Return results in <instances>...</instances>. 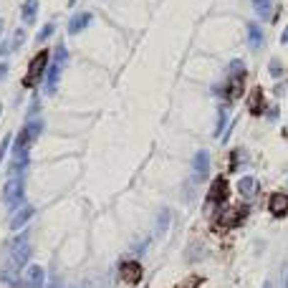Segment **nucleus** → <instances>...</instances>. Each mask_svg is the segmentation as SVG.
Wrapping results in <instances>:
<instances>
[{
	"instance_id": "nucleus-18",
	"label": "nucleus",
	"mask_w": 288,
	"mask_h": 288,
	"mask_svg": "<svg viewBox=\"0 0 288 288\" xmlns=\"http://www.w3.org/2000/svg\"><path fill=\"white\" fill-rule=\"evenodd\" d=\"M248 106H250V111H263V91L261 89H255L253 91V96H250V101H248Z\"/></svg>"
},
{
	"instance_id": "nucleus-35",
	"label": "nucleus",
	"mask_w": 288,
	"mask_h": 288,
	"mask_svg": "<svg viewBox=\"0 0 288 288\" xmlns=\"http://www.w3.org/2000/svg\"><path fill=\"white\" fill-rule=\"evenodd\" d=\"M283 288H288V270H286V283H283Z\"/></svg>"
},
{
	"instance_id": "nucleus-28",
	"label": "nucleus",
	"mask_w": 288,
	"mask_h": 288,
	"mask_svg": "<svg viewBox=\"0 0 288 288\" xmlns=\"http://www.w3.org/2000/svg\"><path fill=\"white\" fill-rule=\"evenodd\" d=\"M10 136H5L3 142H0V164H3V159H5V155H8V147H10Z\"/></svg>"
},
{
	"instance_id": "nucleus-34",
	"label": "nucleus",
	"mask_w": 288,
	"mask_h": 288,
	"mask_svg": "<svg viewBox=\"0 0 288 288\" xmlns=\"http://www.w3.org/2000/svg\"><path fill=\"white\" fill-rule=\"evenodd\" d=\"M263 288H273V283H270V281H266V283H263Z\"/></svg>"
},
{
	"instance_id": "nucleus-37",
	"label": "nucleus",
	"mask_w": 288,
	"mask_h": 288,
	"mask_svg": "<svg viewBox=\"0 0 288 288\" xmlns=\"http://www.w3.org/2000/svg\"><path fill=\"white\" fill-rule=\"evenodd\" d=\"M0 111H3V104H0Z\"/></svg>"
},
{
	"instance_id": "nucleus-17",
	"label": "nucleus",
	"mask_w": 288,
	"mask_h": 288,
	"mask_svg": "<svg viewBox=\"0 0 288 288\" xmlns=\"http://www.w3.org/2000/svg\"><path fill=\"white\" fill-rule=\"evenodd\" d=\"M255 187H258L255 177H243V179L238 182V190H240V195H245V197H250V195L255 192Z\"/></svg>"
},
{
	"instance_id": "nucleus-14",
	"label": "nucleus",
	"mask_w": 288,
	"mask_h": 288,
	"mask_svg": "<svg viewBox=\"0 0 288 288\" xmlns=\"http://www.w3.org/2000/svg\"><path fill=\"white\" fill-rule=\"evenodd\" d=\"M58 79H61V66L53 64V68L48 71V76H45V94H56V89H58Z\"/></svg>"
},
{
	"instance_id": "nucleus-15",
	"label": "nucleus",
	"mask_w": 288,
	"mask_h": 288,
	"mask_svg": "<svg viewBox=\"0 0 288 288\" xmlns=\"http://www.w3.org/2000/svg\"><path fill=\"white\" fill-rule=\"evenodd\" d=\"M243 215H245V210H243V207H238V210H227L225 215L220 218V222H222V225H227V227H233V225L243 222Z\"/></svg>"
},
{
	"instance_id": "nucleus-1",
	"label": "nucleus",
	"mask_w": 288,
	"mask_h": 288,
	"mask_svg": "<svg viewBox=\"0 0 288 288\" xmlns=\"http://www.w3.org/2000/svg\"><path fill=\"white\" fill-rule=\"evenodd\" d=\"M23 192H25V182L23 177H10L3 187V200L10 205V207H18L23 202Z\"/></svg>"
},
{
	"instance_id": "nucleus-23",
	"label": "nucleus",
	"mask_w": 288,
	"mask_h": 288,
	"mask_svg": "<svg viewBox=\"0 0 288 288\" xmlns=\"http://www.w3.org/2000/svg\"><path fill=\"white\" fill-rule=\"evenodd\" d=\"M25 41V30H15V38L10 41V51H18Z\"/></svg>"
},
{
	"instance_id": "nucleus-3",
	"label": "nucleus",
	"mask_w": 288,
	"mask_h": 288,
	"mask_svg": "<svg viewBox=\"0 0 288 288\" xmlns=\"http://www.w3.org/2000/svg\"><path fill=\"white\" fill-rule=\"evenodd\" d=\"M48 53L51 51H41V53H36V58L30 61V68H28V79H25V86H30V84H36L41 76H43V71H45V66H48Z\"/></svg>"
},
{
	"instance_id": "nucleus-31",
	"label": "nucleus",
	"mask_w": 288,
	"mask_h": 288,
	"mask_svg": "<svg viewBox=\"0 0 288 288\" xmlns=\"http://www.w3.org/2000/svg\"><path fill=\"white\" fill-rule=\"evenodd\" d=\"M278 114H281V111H278V106H276V109H270V111H268V116H270V119H278Z\"/></svg>"
},
{
	"instance_id": "nucleus-8",
	"label": "nucleus",
	"mask_w": 288,
	"mask_h": 288,
	"mask_svg": "<svg viewBox=\"0 0 288 288\" xmlns=\"http://www.w3.org/2000/svg\"><path fill=\"white\" fill-rule=\"evenodd\" d=\"M33 212H36L33 207H21V210L10 218V230H21V227H23L30 218H33Z\"/></svg>"
},
{
	"instance_id": "nucleus-32",
	"label": "nucleus",
	"mask_w": 288,
	"mask_h": 288,
	"mask_svg": "<svg viewBox=\"0 0 288 288\" xmlns=\"http://www.w3.org/2000/svg\"><path fill=\"white\" fill-rule=\"evenodd\" d=\"M283 91H286V84H278V86H276V96H281Z\"/></svg>"
},
{
	"instance_id": "nucleus-9",
	"label": "nucleus",
	"mask_w": 288,
	"mask_h": 288,
	"mask_svg": "<svg viewBox=\"0 0 288 288\" xmlns=\"http://www.w3.org/2000/svg\"><path fill=\"white\" fill-rule=\"evenodd\" d=\"M225 197H227V182L222 177H218L210 187V202H222Z\"/></svg>"
},
{
	"instance_id": "nucleus-22",
	"label": "nucleus",
	"mask_w": 288,
	"mask_h": 288,
	"mask_svg": "<svg viewBox=\"0 0 288 288\" xmlns=\"http://www.w3.org/2000/svg\"><path fill=\"white\" fill-rule=\"evenodd\" d=\"M268 71H270V76H273V79H281V73H283L281 61H278V58H273L270 64H268Z\"/></svg>"
},
{
	"instance_id": "nucleus-6",
	"label": "nucleus",
	"mask_w": 288,
	"mask_h": 288,
	"mask_svg": "<svg viewBox=\"0 0 288 288\" xmlns=\"http://www.w3.org/2000/svg\"><path fill=\"white\" fill-rule=\"evenodd\" d=\"M268 207H270V212H273L276 218L288 215V195H273L270 202H268Z\"/></svg>"
},
{
	"instance_id": "nucleus-19",
	"label": "nucleus",
	"mask_w": 288,
	"mask_h": 288,
	"mask_svg": "<svg viewBox=\"0 0 288 288\" xmlns=\"http://www.w3.org/2000/svg\"><path fill=\"white\" fill-rule=\"evenodd\" d=\"M66 61H68V51H66L64 43H58V45H56V53H53V64H56V66H64Z\"/></svg>"
},
{
	"instance_id": "nucleus-4",
	"label": "nucleus",
	"mask_w": 288,
	"mask_h": 288,
	"mask_svg": "<svg viewBox=\"0 0 288 288\" xmlns=\"http://www.w3.org/2000/svg\"><path fill=\"white\" fill-rule=\"evenodd\" d=\"M119 273H121V278H124L127 283H139V281H142V266H139V263H134V261L121 263Z\"/></svg>"
},
{
	"instance_id": "nucleus-11",
	"label": "nucleus",
	"mask_w": 288,
	"mask_h": 288,
	"mask_svg": "<svg viewBox=\"0 0 288 288\" xmlns=\"http://www.w3.org/2000/svg\"><path fill=\"white\" fill-rule=\"evenodd\" d=\"M248 45H250L253 51L263 48V30H261V25L248 23Z\"/></svg>"
},
{
	"instance_id": "nucleus-38",
	"label": "nucleus",
	"mask_w": 288,
	"mask_h": 288,
	"mask_svg": "<svg viewBox=\"0 0 288 288\" xmlns=\"http://www.w3.org/2000/svg\"><path fill=\"white\" fill-rule=\"evenodd\" d=\"M0 28H3V23H0Z\"/></svg>"
},
{
	"instance_id": "nucleus-24",
	"label": "nucleus",
	"mask_w": 288,
	"mask_h": 288,
	"mask_svg": "<svg viewBox=\"0 0 288 288\" xmlns=\"http://www.w3.org/2000/svg\"><path fill=\"white\" fill-rule=\"evenodd\" d=\"M230 71H233L235 79H243V73H245V66H243V61H240V58H235L233 64H230Z\"/></svg>"
},
{
	"instance_id": "nucleus-2",
	"label": "nucleus",
	"mask_w": 288,
	"mask_h": 288,
	"mask_svg": "<svg viewBox=\"0 0 288 288\" xmlns=\"http://www.w3.org/2000/svg\"><path fill=\"white\" fill-rule=\"evenodd\" d=\"M30 253H33V248H30V243H25V245H18V248H10V258H8V268L18 273L28 261H30Z\"/></svg>"
},
{
	"instance_id": "nucleus-29",
	"label": "nucleus",
	"mask_w": 288,
	"mask_h": 288,
	"mask_svg": "<svg viewBox=\"0 0 288 288\" xmlns=\"http://www.w3.org/2000/svg\"><path fill=\"white\" fill-rule=\"evenodd\" d=\"M5 73H8V64H0V81L5 79Z\"/></svg>"
},
{
	"instance_id": "nucleus-12",
	"label": "nucleus",
	"mask_w": 288,
	"mask_h": 288,
	"mask_svg": "<svg viewBox=\"0 0 288 288\" xmlns=\"http://www.w3.org/2000/svg\"><path fill=\"white\" fill-rule=\"evenodd\" d=\"M25 281L30 288H43V268L41 266H30L25 273Z\"/></svg>"
},
{
	"instance_id": "nucleus-10",
	"label": "nucleus",
	"mask_w": 288,
	"mask_h": 288,
	"mask_svg": "<svg viewBox=\"0 0 288 288\" xmlns=\"http://www.w3.org/2000/svg\"><path fill=\"white\" fill-rule=\"evenodd\" d=\"M170 220H172L170 210L162 207V210H159V215H157V225H155V238H164V235H167V227H170Z\"/></svg>"
},
{
	"instance_id": "nucleus-27",
	"label": "nucleus",
	"mask_w": 288,
	"mask_h": 288,
	"mask_svg": "<svg viewBox=\"0 0 288 288\" xmlns=\"http://www.w3.org/2000/svg\"><path fill=\"white\" fill-rule=\"evenodd\" d=\"M28 235H30L28 230H23L21 235H15V238H13V243H10V248H18V245H25V243H28Z\"/></svg>"
},
{
	"instance_id": "nucleus-36",
	"label": "nucleus",
	"mask_w": 288,
	"mask_h": 288,
	"mask_svg": "<svg viewBox=\"0 0 288 288\" xmlns=\"http://www.w3.org/2000/svg\"><path fill=\"white\" fill-rule=\"evenodd\" d=\"M73 3H76V0H68V5H71V8H73Z\"/></svg>"
},
{
	"instance_id": "nucleus-30",
	"label": "nucleus",
	"mask_w": 288,
	"mask_h": 288,
	"mask_svg": "<svg viewBox=\"0 0 288 288\" xmlns=\"http://www.w3.org/2000/svg\"><path fill=\"white\" fill-rule=\"evenodd\" d=\"M8 51H10V43H3V45H0V56H8Z\"/></svg>"
},
{
	"instance_id": "nucleus-33",
	"label": "nucleus",
	"mask_w": 288,
	"mask_h": 288,
	"mask_svg": "<svg viewBox=\"0 0 288 288\" xmlns=\"http://www.w3.org/2000/svg\"><path fill=\"white\" fill-rule=\"evenodd\" d=\"M281 41H283V43H288V28L283 30V36H281Z\"/></svg>"
},
{
	"instance_id": "nucleus-16",
	"label": "nucleus",
	"mask_w": 288,
	"mask_h": 288,
	"mask_svg": "<svg viewBox=\"0 0 288 288\" xmlns=\"http://www.w3.org/2000/svg\"><path fill=\"white\" fill-rule=\"evenodd\" d=\"M36 15H38V0H25L23 3V23H33L36 21Z\"/></svg>"
},
{
	"instance_id": "nucleus-26",
	"label": "nucleus",
	"mask_w": 288,
	"mask_h": 288,
	"mask_svg": "<svg viewBox=\"0 0 288 288\" xmlns=\"http://www.w3.org/2000/svg\"><path fill=\"white\" fill-rule=\"evenodd\" d=\"M51 33H56V25H53V23H45V25L41 28V33H38V41L51 38Z\"/></svg>"
},
{
	"instance_id": "nucleus-7",
	"label": "nucleus",
	"mask_w": 288,
	"mask_h": 288,
	"mask_svg": "<svg viewBox=\"0 0 288 288\" xmlns=\"http://www.w3.org/2000/svg\"><path fill=\"white\" fill-rule=\"evenodd\" d=\"M195 172H197V179H205L210 175V155L207 152H197L195 155Z\"/></svg>"
},
{
	"instance_id": "nucleus-13",
	"label": "nucleus",
	"mask_w": 288,
	"mask_h": 288,
	"mask_svg": "<svg viewBox=\"0 0 288 288\" xmlns=\"http://www.w3.org/2000/svg\"><path fill=\"white\" fill-rule=\"evenodd\" d=\"M253 8L258 13V18H263V21H270L273 18V0H253Z\"/></svg>"
},
{
	"instance_id": "nucleus-21",
	"label": "nucleus",
	"mask_w": 288,
	"mask_h": 288,
	"mask_svg": "<svg viewBox=\"0 0 288 288\" xmlns=\"http://www.w3.org/2000/svg\"><path fill=\"white\" fill-rule=\"evenodd\" d=\"M41 129H43V124L36 119V121H30V124L25 127V132H28V136H30V142H36L38 139V134H41Z\"/></svg>"
},
{
	"instance_id": "nucleus-20",
	"label": "nucleus",
	"mask_w": 288,
	"mask_h": 288,
	"mask_svg": "<svg viewBox=\"0 0 288 288\" xmlns=\"http://www.w3.org/2000/svg\"><path fill=\"white\" fill-rule=\"evenodd\" d=\"M227 116H230V111H227V109H225V106H222V109L218 111V124H215V134H222V132H225V124H227Z\"/></svg>"
},
{
	"instance_id": "nucleus-25",
	"label": "nucleus",
	"mask_w": 288,
	"mask_h": 288,
	"mask_svg": "<svg viewBox=\"0 0 288 288\" xmlns=\"http://www.w3.org/2000/svg\"><path fill=\"white\" fill-rule=\"evenodd\" d=\"M230 96H233V99L243 96V79H233V81H230Z\"/></svg>"
},
{
	"instance_id": "nucleus-5",
	"label": "nucleus",
	"mask_w": 288,
	"mask_h": 288,
	"mask_svg": "<svg viewBox=\"0 0 288 288\" xmlns=\"http://www.w3.org/2000/svg\"><path fill=\"white\" fill-rule=\"evenodd\" d=\"M91 21H94V15H91V13H76L73 18L68 21V33H71V36H73V33H81L84 28L91 25Z\"/></svg>"
}]
</instances>
